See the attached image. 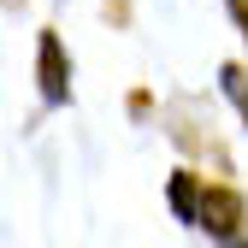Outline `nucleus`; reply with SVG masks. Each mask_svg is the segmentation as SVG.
I'll list each match as a JSON object with an SVG mask.
<instances>
[{
	"instance_id": "7ed1b4c3",
	"label": "nucleus",
	"mask_w": 248,
	"mask_h": 248,
	"mask_svg": "<svg viewBox=\"0 0 248 248\" xmlns=\"http://www.w3.org/2000/svg\"><path fill=\"white\" fill-rule=\"evenodd\" d=\"M201 201H207V171L177 166V171L166 177V207H171V219H177V225H201Z\"/></svg>"
},
{
	"instance_id": "0eeeda50",
	"label": "nucleus",
	"mask_w": 248,
	"mask_h": 248,
	"mask_svg": "<svg viewBox=\"0 0 248 248\" xmlns=\"http://www.w3.org/2000/svg\"><path fill=\"white\" fill-rule=\"evenodd\" d=\"M107 18L112 24H130V0H107Z\"/></svg>"
},
{
	"instance_id": "6e6552de",
	"label": "nucleus",
	"mask_w": 248,
	"mask_h": 248,
	"mask_svg": "<svg viewBox=\"0 0 248 248\" xmlns=\"http://www.w3.org/2000/svg\"><path fill=\"white\" fill-rule=\"evenodd\" d=\"M18 6H24V0H6V12H18Z\"/></svg>"
},
{
	"instance_id": "20e7f679",
	"label": "nucleus",
	"mask_w": 248,
	"mask_h": 248,
	"mask_svg": "<svg viewBox=\"0 0 248 248\" xmlns=\"http://www.w3.org/2000/svg\"><path fill=\"white\" fill-rule=\"evenodd\" d=\"M219 89L231 95V107H236L242 124H248V65H242V59H225V65H219Z\"/></svg>"
},
{
	"instance_id": "423d86ee",
	"label": "nucleus",
	"mask_w": 248,
	"mask_h": 248,
	"mask_svg": "<svg viewBox=\"0 0 248 248\" xmlns=\"http://www.w3.org/2000/svg\"><path fill=\"white\" fill-rule=\"evenodd\" d=\"M130 112H136V118H148V112H154V95H148V89H136V95H130Z\"/></svg>"
},
{
	"instance_id": "39448f33",
	"label": "nucleus",
	"mask_w": 248,
	"mask_h": 248,
	"mask_svg": "<svg viewBox=\"0 0 248 248\" xmlns=\"http://www.w3.org/2000/svg\"><path fill=\"white\" fill-rule=\"evenodd\" d=\"M225 12H231V24H236V36L248 42V0H225Z\"/></svg>"
},
{
	"instance_id": "f03ea898",
	"label": "nucleus",
	"mask_w": 248,
	"mask_h": 248,
	"mask_svg": "<svg viewBox=\"0 0 248 248\" xmlns=\"http://www.w3.org/2000/svg\"><path fill=\"white\" fill-rule=\"evenodd\" d=\"M36 89H42V101L47 107H71V47H65V36L47 24V30H36Z\"/></svg>"
},
{
	"instance_id": "f257e3e1",
	"label": "nucleus",
	"mask_w": 248,
	"mask_h": 248,
	"mask_svg": "<svg viewBox=\"0 0 248 248\" xmlns=\"http://www.w3.org/2000/svg\"><path fill=\"white\" fill-rule=\"evenodd\" d=\"M219 248H248V201L236 183H207V201H201V225Z\"/></svg>"
}]
</instances>
